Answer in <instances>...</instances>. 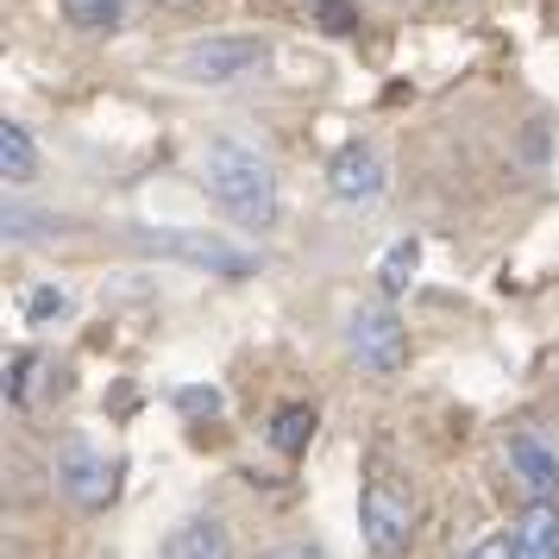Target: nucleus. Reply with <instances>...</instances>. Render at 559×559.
Returning <instances> with one entry per match:
<instances>
[{
	"label": "nucleus",
	"instance_id": "nucleus-1",
	"mask_svg": "<svg viewBox=\"0 0 559 559\" xmlns=\"http://www.w3.org/2000/svg\"><path fill=\"white\" fill-rule=\"evenodd\" d=\"M202 182H207V202L221 207L233 227L246 233L277 227V170L264 164V152L239 145V139H214L202 157Z\"/></svg>",
	"mask_w": 559,
	"mask_h": 559
},
{
	"label": "nucleus",
	"instance_id": "nucleus-2",
	"mask_svg": "<svg viewBox=\"0 0 559 559\" xmlns=\"http://www.w3.org/2000/svg\"><path fill=\"white\" fill-rule=\"evenodd\" d=\"M264 57H271V45H264V38H252V32H207V38H195V45H182V51L170 57V70H177L182 82L221 88V82L252 76Z\"/></svg>",
	"mask_w": 559,
	"mask_h": 559
},
{
	"label": "nucleus",
	"instance_id": "nucleus-3",
	"mask_svg": "<svg viewBox=\"0 0 559 559\" xmlns=\"http://www.w3.org/2000/svg\"><path fill=\"white\" fill-rule=\"evenodd\" d=\"M358 534H365V547L378 559H403L408 540H415V497H408L403 478H378L365 484V497H358Z\"/></svg>",
	"mask_w": 559,
	"mask_h": 559
},
{
	"label": "nucleus",
	"instance_id": "nucleus-4",
	"mask_svg": "<svg viewBox=\"0 0 559 559\" xmlns=\"http://www.w3.org/2000/svg\"><path fill=\"white\" fill-rule=\"evenodd\" d=\"M346 346H353V365L371 371V378L403 371L408 365V328H403V314H396V302H390V296H371L365 308H353Z\"/></svg>",
	"mask_w": 559,
	"mask_h": 559
},
{
	"label": "nucleus",
	"instance_id": "nucleus-5",
	"mask_svg": "<svg viewBox=\"0 0 559 559\" xmlns=\"http://www.w3.org/2000/svg\"><path fill=\"white\" fill-rule=\"evenodd\" d=\"M51 484H57V497L63 503H76V509H107L114 503V490H120V465L95 447V440H63L51 459Z\"/></svg>",
	"mask_w": 559,
	"mask_h": 559
},
{
	"label": "nucleus",
	"instance_id": "nucleus-6",
	"mask_svg": "<svg viewBox=\"0 0 559 559\" xmlns=\"http://www.w3.org/2000/svg\"><path fill=\"white\" fill-rule=\"evenodd\" d=\"M383 182H390V164H383V152H378V145H365V139H346V145L328 157L333 202L365 207V202H378V195H383Z\"/></svg>",
	"mask_w": 559,
	"mask_h": 559
},
{
	"label": "nucleus",
	"instance_id": "nucleus-7",
	"mask_svg": "<svg viewBox=\"0 0 559 559\" xmlns=\"http://www.w3.org/2000/svg\"><path fill=\"white\" fill-rule=\"evenodd\" d=\"M503 459H509V472L522 478L528 497H559V453L547 447V433L509 428L503 433Z\"/></svg>",
	"mask_w": 559,
	"mask_h": 559
},
{
	"label": "nucleus",
	"instance_id": "nucleus-8",
	"mask_svg": "<svg viewBox=\"0 0 559 559\" xmlns=\"http://www.w3.org/2000/svg\"><path fill=\"white\" fill-rule=\"evenodd\" d=\"M164 559H233V528L227 522H214V515H195V522L170 528Z\"/></svg>",
	"mask_w": 559,
	"mask_h": 559
},
{
	"label": "nucleus",
	"instance_id": "nucleus-9",
	"mask_svg": "<svg viewBox=\"0 0 559 559\" xmlns=\"http://www.w3.org/2000/svg\"><path fill=\"white\" fill-rule=\"evenodd\" d=\"M515 547H522V559H559V497H534L522 509Z\"/></svg>",
	"mask_w": 559,
	"mask_h": 559
},
{
	"label": "nucleus",
	"instance_id": "nucleus-10",
	"mask_svg": "<svg viewBox=\"0 0 559 559\" xmlns=\"http://www.w3.org/2000/svg\"><path fill=\"white\" fill-rule=\"evenodd\" d=\"M308 440H314V408L308 403H289V408L271 415V447H277V453H302Z\"/></svg>",
	"mask_w": 559,
	"mask_h": 559
},
{
	"label": "nucleus",
	"instance_id": "nucleus-11",
	"mask_svg": "<svg viewBox=\"0 0 559 559\" xmlns=\"http://www.w3.org/2000/svg\"><path fill=\"white\" fill-rule=\"evenodd\" d=\"M0 170H7V182H26L32 170H38V152H32V132L20 127V120H7V127H0Z\"/></svg>",
	"mask_w": 559,
	"mask_h": 559
},
{
	"label": "nucleus",
	"instance_id": "nucleus-12",
	"mask_svg": "<svg viewBox=\"0 0 559 559\" xmlns=\"http://www.w3.org/2000/svg\"><path fill=\"white\" fill-rule=\"evenodd\" d=\"M170 252L195 258V264H207V271H252V258L214 252V239H202V233H177V239H170Z\"/></svg>",
	"mask_w": 559,
	"mask_h": 559
},
{
	"label": "nucleus",
	"instance_id": "nucleus-13",
	"mask_svg": "<svg viewBox=\"0 0 559 559\" xmlns=\"http://www.w3.org/2000/svg\"><path fill=\"white\" fill-rule=\"evenodd\" d=\"M415 258H421V239H396L390 246V258H383V296H403L408 277H415Z\"/></svg>",
	"mask_w": 559,
	"mask_h": 559
},
{
	"label": "nucleus",
	"instance_id": "nucleus-14",
	"mask_svg": "<svg viewBox=\"0 0 559 559\" xmlns=\"http://www.w3.org/2000/svg\"><path fill=\"white\" fill-rule=\"evenodd\" d=\"M120 7H127V0H63V13H70L76 26H107Z\"/></svg>",
	"mask_w": 559,
	"mask_h": 559
},
{
	"label": "nucleus",
	"instance_id": "nucleus-15",
	"mask_svg": "<svg viewBox=\"0 0 559 559\" xmlns=\"http://www.w3.org/2000/svg\"><path fill=\"white\" fill-rule=\"evenodd\" d=\"M170 403H177L182 415H195V421H202V415H214V408H221V390H207V383H189V390H177Z\"/></svg>",
	"mask_w": 559,
	"mask_h": 559
},
{
	"label": "nucleus",
	"instance_id": "nucleus-16",
	"mask_svg": "<svg viewBox=\"0 0 559 559\" xmlns=\"http://www.w3.org/2000/svg\"><path fill=\"white\" fill-rule=\"evenodd\" d=\"M465 559H522V547H515V534H478Z\"/></svg>",
	"mask_w": 559,
	"mask_h": 559
},
{
	"label": "nucleus",
	"instance_id": "nucleus-17",
	"mask_svg": "<svg viewBox=\"0 0 559 559\" xmlns=\"http://www.w3.org/2000/svg\"><path fill=\"white\" fill-rule=\"evenodd\" d=\"M57 308H63V302H57V289H32V302H26V314H32V321H51Z\"/></svg>",
	"mask_w": 559,
	"mask_h": 559
},
{
	"label": "nucleus",
	"instance_id": "nucleus-18",
	"mask_svg": "<svg viewBox=\"0 0 559 559\" xmlns=\"http://www.w3.org/2000/svg\"><path fill=\"white\" fill-rule=\"evenodd\" d=\"M26 378H32V358H13V371H7V390H13V403H26Z\"/></svg>",
	"mask_w": 559,
	"mask_h": 559
},
{
	"label": "nucleus",
	"instance_id": "nucleus-19",
	"mask_svg": "<svg viewBox=\"0 0 559 559\" xmlns=\"http://www.w3.org/2000/svg\"><path fill=\"white\" fill-rule=\"evenodd\" d=\"M264 559H321V547H308V540H296V547H277V554H264Z\"/></svg>",
	"mask_w": 559,
	"mask_h": 559
},
{
	"label": "nucleus",
	"instance_id": "nucleus-20",
	"mask_svg": "<svg viewBox=\"0 0 559 559\" xmlns=\"http://www.w3.org/2000/svg\"><path fill=\"white\" fill-rule=\"evenodd\" d=\"M164 7H189V0H164Z\"/></svg>",
	"mask_w": 559,
	"mask_h": 559
}]
</instances>
